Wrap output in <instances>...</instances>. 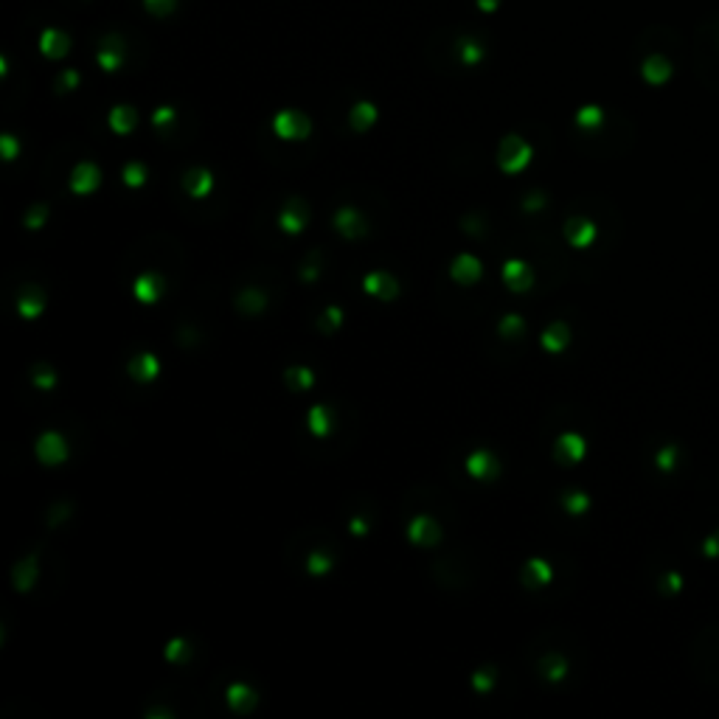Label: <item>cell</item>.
Masks as SVG:
<instances>
[{"label": "cell", "mask_w": 719, "mask_h": 719, "mask_svg": "<svg viewBox=\"0 0 719 719\" xmlns=\"http://www.w3.org/2000/svg\"><path fill=\"white\" fill-rule=\"evenodd\" d=\"M531 158H534V149L520 135H506L500 141V149H497V166H500V172L517 175V172H523L531 163Z\"/></svg>", "instance_id": "6da1fadb"}, {"label": "cell", "mask_w": 719, "mask_h": 719, "mask_svg": "<svg viewBox=\"0 0 719 719\" xmlns=\"http://www.w3.org/2000/svg\"><path fill=\"white\" fill-rule=\"evenodd\" d=\"M272 133L281 141H307L312 133V121L301 110H281L272 118Z\"/></svg>", "instance_id": "7a4b0ae2"}, {"label": "cell", "mask_w": 719, "mask_h": 719, "mask_svg": "<svg viewBox=\"0 0 719 719\" xmlns=\"http://www.w3.org/2000/svg\"><path fill=\"white\" fill-rule=\"evenodd\" d=\"M362 290H365V295H371V298L394 301V298L399 295V281H397L391 272H385V270H371V272L362 275Z\"/></svg>", "instance_id": "3957f363"}, {"label": "cell", "mask_w": 719, "mask_h": 719, "mask_svg": "<svg viewBox=\"0 0 719 719\" xmlns=\"http://www.w3.org/2000/svg\"><path fill=\"white\" fill-rule=\"evenodd\" d=\"M407 539H410L413 545H422V548L439 545V539H442V526H439L433 517H427V514H416V517L407 523Z\"/></svg>", "instance_id": "277c9868"}, {"label": "cell", "mask_w": 719, "mask_h": 719, "mask_svg": "<svg viewBox=\"0 0 719 719\" xmlns=\"http://www.w3.org/2000/svg\"><path fill=\"white\" fill-rule=\"evenodd\" d=\"M37 458L43 461L45 466H59L62 461H68V444H65V439L59 436V433H53V430H48L43 433L40 439H37Z\"/></svg>", "instance_id": "5b68a950"}, {"label": "cell", "mask_w": 719, "mask_h": 719, "mask_svg": "<svg viewBox=\"0 0 719 719\" xmlns=\"http://www.w3.org/2000/svg\"><path fill=\"white\" fill-rule=\"evenodd\" d=\"M449 275H452V281H458V284L469 287V284L481 281V275H484V265H481V259H478V256H472V253H461V256H455V262L449 265Z\"/></svg>", "instance_id": "8992f818"}, {"label": "cell", "mask_w": 719, "mask_h": 719, "mask_svg": "<svg viewBox=\"0 0 719 719\" xmlns=\"http://www.w3.org/2000/svg\"><path fill=\"white\" fill-rule=\"evenodd\" d=\"M466 472H469L475 481H492V478H497V472H500V461L494 458L489 449H475V452L466 458Z\"/></svg>", "instance_id": "52a82bcc"}, {"label": "cell", "mask_w": 719, "mask_h": 719, "mask_svg": "<svg viewBox=\"0 0 719 719\" xmlns=\"http://www.w3.org/2000/svg\"><path fill=\"white\" fill-rule=\"evenodd\" d=\"M503 284L511 290V292H526L531 284H534V272L526 262L520 259H509L503 265Z\"/></svg>", "instance_id": "ba28073f"}, {"label": "cell", "mask_w": 719, "mask_h": 719, "mask_svg": "<svg viewBox=\"0 0 719 719\" xmlns=\"http://www.w3.org/2000/svg\"><path fill=\"white\" fill-rule=\"evenodd\" d=\"M310 223V211H307V205L301 203V200H290L287 205H284V211L278 214V225H281V230L284 233H301L304 228Z\"/></svg>", "instance_id": "9c48e42d"}, {"label": "cell", "mask_w": 719, "mask_h": 719, "mask_svg": "<svg viewBox=\"0 0 719 719\" xmlns=\"http://www.w3.org/2000/svg\"><path fill=\"white\" fill-rule=\"evenodd\" d=\"M101 185V169L96 166V163H79L73 172H71V191L73 194H90V191H96Z\"/></svg>", "instance_id": "30bf717a"}, {"label": "cell", "mask_w": 719, "mask_h": 719, "mask_svg": "<svg viewBox=\"0 0 719 719\" xmlns=\"http://www.w3.org/2000/svg\"><path fill=\"white\" fill-rule=\"evenodd\" d=\"M335 228H337V233L340 236H346V239H357L362 236L368 228H365V217L360 214L357 208H352V205H343L337 214H335Z\"/></svg>", "instance_id": "8fae6325"}, {"label": "cell", "mask_w": 719, "mask_h": 719, "mask_svg": "<svg viewBox=\"0 0 719 719\" xmlns=\"http://www.w3.org/2000/svg\"><path fill=\"white\" fill-rule=\"evenodd\" d=\"M133 292L141 304H155L163 295V278L158 272H143V275L135 278Z\"/></svg>", "instance_id": "7c38bea8"}, {"label": "cell", "mask_w": 719, "mask_h": 719, "mask_svg": "<svg viewBox=\"0 0 719 719\" xmlns=\"http://www.w3.org/2000/svg\"><path fill=\"white\" fill-rule=\"evenodd\" d=\"M130 377H133L135 382H152V379H158V374H160V360L155 357V355H149V352H143V355H138V357L130 360Z\"/></svg>", "instance_id": "4fadbf2b"}, {"label": "cell", "mask_w": 719, "mask_h": 719, "mask_svg": "<svg viewBox=\"0 0 719 719\" xmlns=\"http://www.w3.org/2000/svg\"><path fill=\"white\" fill-rule=\"evenodd\" d=\"M225 703H228L236 714H248V711H253V705H256V691H253L250 685H245V683H233V685H228V691H225Z\"/></svg>", "instance_id": "5bb4252c"}, {"label": "cell", "mask_w": 719, "mask_h": 719, "mask_svg": "<svg viewBox=\"0 0 719 719\" xmlns=\"http://www.w3.org/2000/svg\"><path fill=\"white\" fill-rule=\"evenodd\" d=\"M40 51L48 59H62L71 51V37L59 29H45L43 37H40Z\"/></svg>", "instance_id": "9a60e30c"}, {"label": "cell", "mask_w": 719, "mask_h": 719, "mask_svg": "<svg viewBox=\"0 0 719 719\" xmlns=\"http://www.w3.org/2000/svg\"><path fill=\"white\" fill-rule=\"evenodd\" d=\"M96 59H98L101 71H118L121 62H124V43H121V37H104Z\"/></svg>", "instance_id": "2e32d148"}, {"label": "cell", "mask_w": 719, "mask_h": 719, "mask_svg": "<svg viewBox=\"0 0 719 719\" xmlns=\"http://www.w3.org/2000/svg\"><path fill=\"white\" fill-rule=\"evenodd\" d=\"M183 185H185L188 197L203 200V197L211 194V188H214V175H211L208 169H191V172L185 175V180H183Z\"/></svg>", "instance_id": "e0dca14e"}, {"label": "cell", "mask_w": 719, "mask_h": 719, "mask_svg": "<svg viewBox=\"0 0 719 719\" xmlns=\"http://www.w3.org/2000/svg\"><path fill=\"white\" fill-rule=\"evenodd\" d=\"M568 340H571V332H568V326H565V323H551V326L542 332V337H539L542 349H545V352H551V355L562 352V349L568 346Z\"/></svg>", "instance_id": "ac0fdd59"}, {"label": "cell", "mask_w": 719, "mask_h": 719, "mask_svg": "<svg viewBox=\"0 0 719 719\" xmlns=\"http://www.w3.org/2000/svg\"><path fill=\"white\" fill-rule=\"evenodd\" d=\"M138 124V113L127 104H118L110 110V130L116 135H130Z\"/></svg>", "instance_id": "d6986e66"}, {"label": "cell", "mask_w": 719, "mask_h": 719, "mask_svg": "<svg viewBox=\"0 0 719 719\" xmlns=\"http://www.w3.org/2000/svg\"><path fill=\"white\" fill-rule=\"evenodd\" d=\"M37 571H40V565H37V556H26V559H20L17 565H14V587L17 590H31L34 582H37Z\"/></svg>", "instance_id": "ffe728a7"}, {"label": "cell", "mask_w": 719, "mask_h": 719, "mask_svg": "<svg viewBox=\"0 0 719 719\" xmlns=\"http://www.w3.org/2000/svg\"><path fill=\"white\" fill-rule=\"evenodd\" d=\"M307 424H310V433H312V436L326 439V436L332 433V410H329L326 404H315V407H310Z\"/></svg>", "instance_id": "44dd1931"}, {"label": "cell", "mask_w": 719, "mask_h": 719, "mask_svg": "<svg viewBox=\"0 0 719 719\" xmlns=\"http://www.w3.org/2000/svg\"><path fill=\"white\" fill-rule=\"evenodd\" d=\"M565 236H568V242L573 248H587L593 242V236H596V225L590 220H571L568 228H565Z\"/></svg>", "instance_id": "7402d4cb"}, {"label": "cell", "mask_w": 719, "mask_h": 719, "mask_svg": "<svg viewBox=\"0 0 719 719\" xmlns=\"http://www.w3.org/2000/svg\"><path fill=\"white\" fill-rule=\"evenodd\" d=\"M377 107L371 104V101H357L355 107H352V113H349V121H352V127L357 130V133H365V130H371L374 124H377Z\"/></svg>", "instance_id": "603a6c76"}, {"label": "cell", "mask_w": 719, "mask_h": 719, "mask_svg": "<svg viewBox=\"0 0 719 719\" xmlns=\"http://www.w3.org/2000/svg\"><path fill=\"white\" fill-rule=\"evenodd\" d=\"M45 310V295L40 290H26L20 298H17V312L23 315L26 320H34L40 317Z\"/></svg>", "instance_id": "cb8c5ba5"}, {"label": "cell", "mask_w": 719, "mask_h": 719, "mask_svg": "<svg viewBox=\"0 0 719 719\" xmlns=\"http://www.w3.org/2000/svg\"><path fill=\"white\" fill-rule=\"evenodd\" d=\"M551 565L545 562V559H531V562H526V568H523V582L529 584V587H542V584L551 582Z\"/></svg>", "instance_id": "d4e9b609"}, {"label": "cell", "mask_w": 719, "mask_h": 719, "mask_svg": "<svg viewBox=\"0 0 719 719\" xmlns=\"http://www.w3.org/2000/svg\"><path fill=\"white\" fill-rule=\"evenodd\" d=\"M556 452H559V458H565V461H579V458H584V442L576 433H565V436H559V442H556Z\"/></svg>", "instance_id": "484cf974"}, {"label": "cell", "mask_w": 719, "mask_h": 719, "mask_svg": "<svg viewBox=\"0 0 719 719\" xmlns=\"http://www.w3.org/2000/svg\"><path fill=\"white\" fill-rule=\"evenodd\" d=\"M236 304H239V310L248 315H259L265 310V304H267V295L262 292V290H242L239 292V298H236Z\"/></svg>", "instance_id": "4316f807"}, {"label": "cell", "mask_w": 719, "mask_h": 719, "mask_svg": "<svg viewBox=\"0 0 719 719\" xmlns=\"http://www.w3.org/2000/svg\"><path fill=\"white\" fill-rule=\"evenodd\" d=\"M284 377H287V382H290V388H295V391H310L315 385V374L310 368H304V365H292V368H287L284 371Z\"/></svg>", "instance_id": "83f0119b"}, {"label": "cell", "mask_w": 719, "mask_h": 719, "mask_svg": "<svg viewBox=\"0 0 719 719\" xmlns=\"http://www.w3.org/2000/svg\"><path fill=\"white\" fill-rule=\"evenodd\" d=\"M458 56H461V62H464V65H478V62L486 56V51H484V45L478 43V40L464 37L461 45H458Z\"/></svg>", "instance_id": "f1b7e54d"}, {"label": "cell", "mask_w": 719, "mask_h": 719, "mask_svg": "<svg viewBox=\"0 0 719 719\" xmlns=\"http://www.w3.org/2000/svg\"><path fill=\"white\" fill-rule=\"evenodd\" d=\"M523 329H526V320H523L520 315H514V312L506 315V317L497 323V332H500L503 337H509V340H511V337H520V335H523Z\"/></svg>", "instance_id": "f546056e"}, {"label": "cell", "mask_w": 719, "mask_h": 719, "mask_svg": "<svg viewBox=\"0 0 719 719\" xmlns=\"http://www.w3.org/2000/svg\"><path fill=\"white\" fill-rule=\"evenodd\" d=\"M643 76H646L649 82H663V79L669 76V65H666L661 56H652V59H646V65H643Z\"/></svg>", "instance_id": "4dcf8cb0"}, {"label": "cell", "mask_w": 719, "mask_h": 719, "mask_svg": "<svg viewBox=\"0 0 719 719\" xmlns=\"http://www.w3.org/2000/svg\"><path fill=\"white\" fill-rule=\"evenodd\" d=\"M542 672H545L548 680H554V683H556V680H562V677H565V672H568V663H565L559 655H548V658L542 661Z\"/></svg>", "instance_id": "1f68e13d"}, {"label": "cell", "mask_w": 719, "mask_h": 719, "mask_svg": "<svg viewBox=\"0 0 719 719\" xmlns=\"http://www.w3.org/2000/svg\"><path fill=\"white\" fill-rule=\"evenodd\" d=\"M307 571H310L312 576L329 573V571H332V556L323 554V551H315V554H310V559H307Z\"/></svg>", "instance_id": "d6a6232c"}, {"label": "cell", "mask_w": 719, "mask_h": 719, "mask_svg": "<svg viewBox=\"0 0 719 719\" xmlns=\"http://www.w3.org/2000/svg\"><path fill=\"white\" fill-rule=\"evenodd\" d=\"M188 655H191L188 641H183V638L169 641V646H166V661L169 663H183V661H188Z\"/></svg>", "instance_id": "836d02e7"}, {"label": "cell", "mask_w": 719, "mask_h": 719, "mask_svg": "<svg viewBox=\"0 0 719 719\" xmlns=\"http://www.w3.org/2000/svg\"><path fill=\"white\" fill-rule=\"evenodd\" d=\"M124 183L130 188H141L146 183V166L143 163H127L124 166Z\"/></svg>", "instance_id": "e575fe53"}, {"label": "cell", "mask_w": 719, "mask_h": 719, "mask_svg": "<svg viewBox=\"0 0 719 719\" xmlns=\"http://www.w3.org/2000/svg\"><path fill=\"white\" fill-rule=\"evenodd\" d=\"M494 680H497L494 669H481V672L472 674V688L481 691V694H486V691H492L494 688Z\"/></svg>", "instance_id": "d590c367"}, {"label": "cell", "mask_w": 719, "mask_h": 719, "mask_svg": "<svg viewBox=\"0 0 719 719\" xmlns=\"http://www.w3.org/2000/svg\"><path fill=\"white\" fill-rule=\"evenodd\" d=\"M143 9L149 14H158V17H166L178 9V0H143Z\"/></svg>", "instance_id": "8d00e7d4"}, {"label": "cell", "mask_w": 719, "mask_h": 719, "mask_svg": "<svg viewBox=\"0 0 719 719\" xmlns=\"http://www.w3.org/2000/svg\"><path fill=\"white\" fill-rule=\"evenodd\" d=\"M34 385L43 388V391H51L56 385V374L48 368V365H37L34 368Z\"/></svg>", "instance_id": "74e56055"}, {"label": "cell", "mask_w": 719, "mask_h": 719, "mask_svg": "<svg viewBox=\"0 0 719 719\" xmlns=\"http://www.w3.org/2000/svg\"><path fill=\"white\" fill-rule=\"evenodd\" d=\"M576 121H579V127H598L601 124V110L598 107H582Z\"/></svg>", "instance_id": "f35d334b"}, {"label": "cell", "mask_w": 719, "mask_h": 719, "mask_svg": "<svg viewBox=\"0 0 719 719\" xmlns=\"http://www.w3.org/2000/svg\"><path fill=\"white\" fill-rule=\"evenodd\" d=\"M340 323H343V310H340V307H329V310H326V317L320 320V329H323V332H335Z\"/></svg>", "instance_id": "ab89813d"}, {"label": "cell", "mask_w": 719, "mask_h": 719, "mask_svg": "<svg viewBox=\"0 0 719 719\" xmlns=\"http://www.w3.org/2000/svg\"><path fill=\"white\" fill-rule=\"evenodd\" d=\"M0 152H3V160H14L17 152H20V143L14 135H0Z\"/></svg>", "instance_id": "60d3db41"}, {"label": "cell", "mask_w": 719, "mask_h": 719, "mask_svg": "<svg viewBox=\"0 0 719 719\" xmlns=\"http://www.w3.org/2000/svg\"><path fill=\"white\" fill-rule=\"evenodd\" d=\"M45 220H48V208L45 205H34L29 214H26V225L31 228V230H37V228H43Z\"/></svg>", "instance_id": "b9f144b4"}, {"label": "cell", "mask_w": 719, "mask_h": 719, "mask_svg": "<svg viewBox=\"0 0 719 719\" xmlns=\"http://www.w3.org/2000/svg\"><path fill=\"white\" fill-rule=\"evenodd\" d=\"M565 509L571 511V514H582L584 509H587V497L582 492H571L565 497Z\"/></svg>", "instance_id": "7bdbcfd3"}, {"label": "cell", "mask_w": 719, "mask_h": 719, "mask_svg": "<svg viewBox=\"0 0 719 719\" xmlns=\"http://www.w3.org/2000/svg\"><path fill=\"white\" fill-rule=\"evenodd\" d=\"M175 121V107H158L155 113H152V124L155 127H166V124H172Z\"/></svg>", "instance_id": "ee69618b"}, {"label": "cell", "mask_w": 719, "mask_h": 719, "mask_svg": "<svg viewBox=\"0 0 719 719\" xmlns=\"http://www.w3.org/2000/svg\"><path fill=\"white\" fill-rule=\"evenodd\" d=\"M76 85H79V73L76 71H65L59 76V90H73Z\"/></svg>", "instance_id": "f6af8a7d"}, {"label": "cell", "mask_w": 719, "mask_h": 719, "mask_svg": "<svg viewBox=\"0 0 719 719\" xmlns=\"http://www.w3.org/2000/svg\"><path fill=\"white\" fill-rule=\"evenodd\" d=\"M542 200H545L542 194H531V197L526 200V205H523V208H526V211H537V208H542V205H545Z\"/></svg>", "instance_id": "bcb514c9"}, {"label": "cell", "mask_w": 719, "mask_h": 719, "mask_svg": "<svg viewBox=\"0 0 719 719\" xmlns=\"http://www.w3.org/2000/svg\"><path fill=\"white\" fill-rule=\"evenodd\" d=\"M352 534H357V537H365V534H368L365 520H352Z\"/></svg>", "instance_id": "7dc6e473"}, {"label": "cell", "mask_w": 719, "mask_h": 719, "mask_svg": "<svg viewBox=\"0 0 719 719\" xmlns=\"http://www.w3.org/2000/svg\"><path fill=\"white\" fill-rule=\"evenodd\" d=\"M475 3H478V9H481V11H486V14H489V11L497 9V3H500V0H475Z\"/></svg>", "instance_id": "c3c4849f"}]
</instances>
